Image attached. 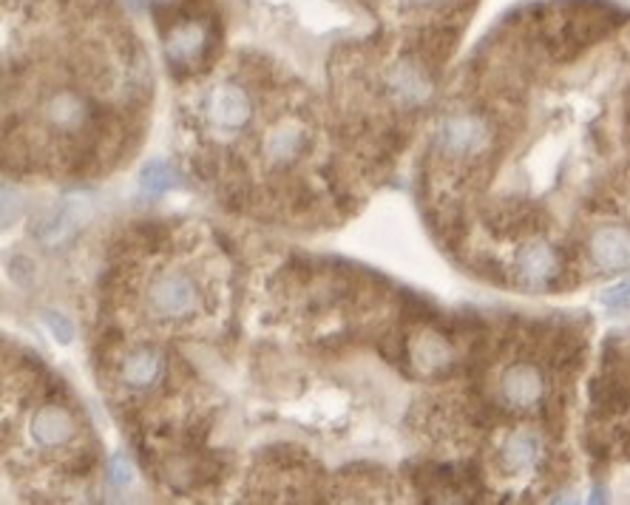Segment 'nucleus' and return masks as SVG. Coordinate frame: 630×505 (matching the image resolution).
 <instances>
[{
    "label": "nucleus",
    "mask_w": 630,
    "mask_h": 505,
    "mask_svg": "<svg viewBox=\"0 0 630 505\" xmlns=\"http://www.w3.org/2000/svg\"><path fill=\"white\" fill-rule=\"evenodd\" d=\"M131 480H134V466L125 460L123 454H117V457L108 463V483L114 488H125L131 486Z\"/></svg>",
    "instance_id": "f3484780"
},
{
    "label": "nucleus",
    "mask_w": 630,
    "mask_h": 505,
    "mask_svg": "<svg viewBox=\"0 0 630 505\" xmlns=\"http://www.w3.org/2000/svg\"><path fill=\"white\" fill-rule=\"evenodd\" d=\"M602 301H605L608 307H630V284H619V287L608 290Z\"/></svg>",
    "instance_id": "aec40b11"
},
{
    "label": "nucleus",
    "mask_w": 630,
    "mask_h": 505,
    "mask_svg": "<svg viewBox=\"0 0 630 505\" xmlns=\"http://www.w3.org/2000/svg\"><path fill=\"white\" fill-rule=\"evenodd\" d=\"M176 185H179V179H176V171L168 162L151 159V162L142 168L140 188L148 193V196H162V193H168L171 188H176Z\"/></svg>",
    "instance_id": "2eb2a0df"
},
{
    "label": "nucleus",
    "mask_w": 630,
    "mask_h": 505,
    "mask_svg": "<svg viewBox=\"0 0 630 505\" xmlns=\"http://www.w3.org/2000/svg\"><path fill=\"white\" fill-rule=\"evenodd\" d=\"M406 3L415 6V9H440V6H446L452 0H406Z\"/></svg>",
    "instance_id": "412c9836"
},
{
    "label": "nucleus",
    "mask_w": 630,
    "mask_h": 505,
    "mask_svg": "<svg viewBox=\"0 0 630 505\" xmlns=\"http://www.w3.org/2000/svg\"><path fill=\"white\" fill-rule=\"evenodd\" d=\"M46 120L54 131H80L88 120V103L77 91H57L46 103Z\"/></svg>",
    "instance_id": "1a4fd4ad"
},
{
    "label": "nucleus",
    "mask_w": 630,
    "mask_h": 505,
    "mask_svg": "<svg viewBox=\"0 0 630 505\" xmlns=\"http://www.w3.org/2000/svg\"><path fill=\"white\" fill-rule=\"evenodd\" d=\"M154 3H171V0H154Z\"/></svg>",
    "instance_id": "5701e85b"
},
{
    "label": "nucleus",
    "mask_w": 630,
    "mask_h": 505,
    "mask_svg": "<svg viewBox=\"0 0 630 505\" xmlns=\"http://www.w3.org/2000/svg\"><path fill=\"white\" fill-rule=\"evenodd\" d=\"M545 395V378L540 372V366L534 364H514L508 366L500 378V398L506 406L525 412L534 409L537 403L543 401Z\"/></svg>",
    "instance_id": "7ed1b4c3"
},
{
    "label": "nucleus",
    "mask_w": 630,
    "mask_h": 505,
    "mask_svg": "<svg viewBox=\"0 0 630 505\" xmlns=\"http://www.w3.org/2000/svg\"><path fill=\"white\" fill-rule=\"evenodd\" d=\"M628 389L616 378H599L591 384V403L602 415H616L628 406Z\"/></svg>",
    "instance_id": "4468645a"
},
{
    "label": "nucleus",
    "mask_w": 630,
    "mask_h": 505,
    "mask_svg": "<svg viewBox=\"0 0 630 505\" xmlns=\"http://www.w3.org/2000/svg\"><path fill=\"white\" fill-rule=\"evenodd\" d=\"M540 457V437L528 429H517L514 435H508L506 446H503V466L511 474L528 471Z\"/></svg>",
    "instance_id": "ddd939ff"
},
{
    "label": "nucleus",
    "mask_w": 630,
    "mask_h": 505,
    "mask_svg": "<svg viewBox=\"0 0 630 505\" xmlns=\"http://www.w3.org/2000/svg\"><path fill=\"white\" fill-rule=\"evenodd\" d=\"M18 193L9 191V185H3V225L9 227L18 219Z\"/></svg>",
    "instance_id": "6ab92c4d"
},
{
    "label": "nucleus",
    "mask_w": 630,
    "mask_h": 505,
    "mask_svg": "<svg viewBox=\"0 0 630 505\" xmlns=\"http://www.w3.org/2000/svg\"><path fill=\"white\" fill-rule=\"evenodd\" d=\"M208 29L199 20H182L168 35V57L179 66H193L208 52Z\"/></svg>",
    "instance_id": "6e6552de"
},
{
    "label": "nucleus",
    "mask_w": 630,
    "mask_h": 505,
    "mask_svg": "<svg viewBox=\"0 0 630 505\" xmlns=\"http://www.w3.org/2000/svg\"><path fill=\"white\" fill-rule=\"evenodd\" d=\"M46 324H49V330H52L57 338H60V344H69L71 338H74V327H71L63 315L46 313Z\"/></svg>",
    "instance_id": "a211bd4d"
},
{
    "label": "nucleus",
    "mask_w": 630,
    "mask_h": 505,
    "mask_svg": "<svg viewBox=\"0 0 630 505\" xmlns=\"http://www.w3.org/2000/svg\"><path fill=\"white\" fill-rule=\"evenodd\" d=\"M304 145H307V131L298 122H281L264 140V157L273 165H290L304 151Z\"/></svg>",
    "instance_id": "9d476101"
},
{
    "label": "nucleus",
    "mask_w": 630,
    "mask_h": 505,
    "mask_svg": "<svg viewBox=\"0 0 630 505\" xmlns=\"http://www.w3.org/2000/svg\"><path fill=\"white\" fill-rule=\"evenodd\" d=\"M205 114H208V120L216 128H222V131H239L253 117V103H250L245 88L216 86L210 88L208 100H205Z\"/></svg>",
    "instance_id": "20e7f679"
},
{
    "label": "nucleus",
    "mask_w": 630,
    "mask_h": 505,
    "mask_svg": "<svg viewBox=\"0 0 630 505\" xmlns=\"http://www.w3.org/2000/svg\"><path fill=\"white\" fill-rule=\"evenodd\" d=\"M128 6H131V9H137V12H140V9H142V0H128Z\"/></svg>",
    "instance_id": "4be33fe9"
},
{
    "label": "nucleus",
    "mask_w": 630,
    "mask_h": 505,
    "mask_svg": "<svg viewBox=\"0 0 630 505\" xmlns=\"http://www.w3.org/2000/svg\"><path fill=\"white\" fill-rule=\"evenodd\" d=\"M145 307L159 321H179L199 307V290L185 273H162L148 284Z\"/></svg>",
    "instance_id": "f257e3e1"
},
{
    "label": "nucleus",
    "mask_w": 630,
    "mask_h": 505,
    "mask_svg": "<svg viewBox=\"0 0 630 505\" xmlns=\"http://www.w3.org/2000/svg\"><path fill=\"white\" fill-rule=\"evenodd\" d=\"M489 142V125L474 114H457L440 125L438 145L446 157H474Z\"/></svg>",
    "instance_id": "f03ea898"
},
{
    "label": "nucleus",
    "mask_w": 630,
    "mask_h": 505,
    "mask_svg": "<svg viewBox=\"0 0 630 505\" xmlns=\"http://www.w3.org/2000/svg\"><path fill=\"white\" fill-rule=\"evenodd\" d=\"M560 273V259L554 253V247L545 242H534L520 250L517 256V276L525 287L531 290H543Z\"/></svg>",
    "instance_id": "0eeeda50"
},
{
    "label": "nucleus",
    "mask_w": 630,
    "mask_h": 505,
    "mask_svg": "<svg viewBox=\"0 0 630 505\" xmlns=\"http://www.w3.org/2000/svg\"><path fill=\"white\" fill-rule=\"evenodd\" d=\"M418 358L426 366H443L449 364V349L443 347L438 338H426V341H420Z\"/></svg>",
    "instance_id": "dca6fc26"
},
{
    "label": "nucleus",
    "mask_w": 630,
    "mask_h": 505,
    "mask_svg": "<svg viewBox=\"0 0 630 505\" xmlns=\"http://www.w3.org/2000/svg\"><path fill=\"white\" fill-rule=\"evenodd\" d=\"M389 86L395 91V97L403 105H420L429 94H432V83L429 77L418 69L415 63H398L392 74H389Z\"/></svg>",
    "instance_id": "9b49d317"
},
{
    "label": "nucleus",
    "mask_w": 630,
    "mask_h": 505,
    "mask_svg": "<svg viewBox=\"0 0 630 505\" xmlns=\"http://www.w3.org/2000/svg\"><path fill=\"white\" fill-rule=\"evenodd\" d=\"M591 262L599 270L619 273L630 267V227L625 225H605L594 230L591 242H588Z\"/></svg>",
    "instance_id": "39448f33"
},
{
    "label": "nucleus",
    "mask_w": 630,
    "mask_h": 505,
    "mask_svg": "<svg viewBox=\"0 0 630 505\" xmlns=\"http://www.w3.org/2000/svg\"><path fill=\"white\" fill-rule=\"evenodd\" d=\"M29 435L43 449H63L77 435V420L66 406H43L29 420Z\"/></svg>",
    "instance_id": "423d86ee"
},
{
    "label": "nucleus",
    "mask_w": 630,
    "mask_h": 505,
    "mask_svg": "<svg viewBox=\"0 0 630 505\" xmlns=\"http://www.w3.org/2000/svg\"><path fill=\"white\" fill-rule=\"evenodd\" d=\"M159 372H162V358L157 349H134L131 355H125L123 361V384L131 389H145V386L157 384Z\"/></svg>",
    "instance_id": "f8f14e48"
}]
</instances>
